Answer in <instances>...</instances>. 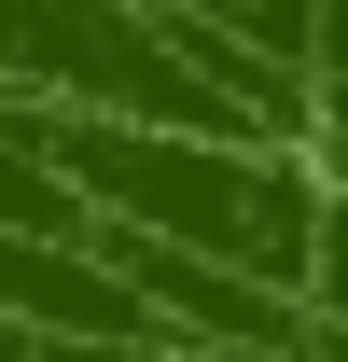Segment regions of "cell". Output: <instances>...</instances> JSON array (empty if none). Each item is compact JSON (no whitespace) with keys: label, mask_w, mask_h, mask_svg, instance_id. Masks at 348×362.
Returning <instances> with one entry per match:
<instances>
[{"label":"cell","mask_w":348,"mask_h":362,"mask_svg":"<svg viewBox=\"0 0 348 362\" xmlns=\"http://www.w3.org/2000/svg\"><path fill=\"white\" fill-rule=\"evenodd\" d=\"M293 307H306V334H320V349H348V168H335V195H320V237H306Z\"/></svg>","instance_id":"obj_1"}]
</instances>
